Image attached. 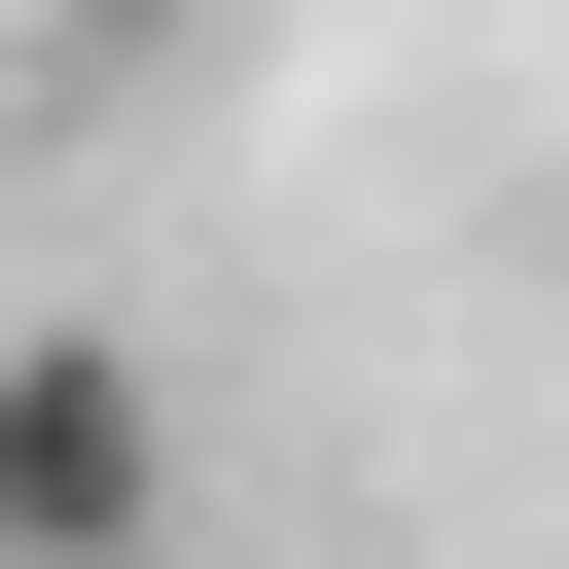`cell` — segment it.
Returning a JSON list of instances; mask_svg holds the SVG:
<instances>
[{
    "label": "cell",
    "mask_w": 569,
    "mask_h": 569,
    "mask_svg": "<svg viewBox=\"0 0 569 569\" xmlns=\"http://www.w3.org/2000/svg\"><path fill=\"white\" fill-rule=\"evenodd\" d=\"M0 569H178V391L142 356H0Z\"/></svg>",
    "instance_id": "cell-1"
}]
</instances>
